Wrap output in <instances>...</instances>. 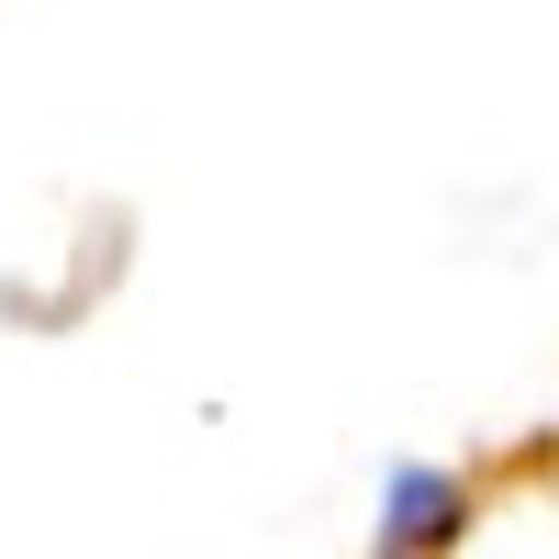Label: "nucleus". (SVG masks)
<instances>
[{
	"label": "nucleus",
	"instance_id": "1",
	"mask_svg": "<svg viewBox=\"0 0 559 559\" xmlns=\"http://www.w3.org/2000/svg\"><path fill=\"white\" fill-rule=\"evenodd\" d=\"M471 537V481L437 471V459H403V471L381 481V548L392 559H437Z\"/></svg>",
	"mask_w": 559,
	"mask_h": 559
},
{
	"label": "nucleus",
	"instance_id": "2",
	"mask_svg": "<svg viewBox=\"0 0 559 559\" xmlns=\"http://www.w3.org/2000/svg\"><path fill=\"white\" fill-rule=\"evenodd\" d=\"M381 559H392V548H381Z\"/></svg>",
	"mask_w": 559,
	"mask_h": 559
}]
</instances>
